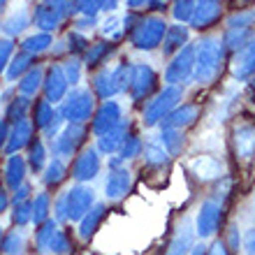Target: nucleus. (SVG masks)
<instances>
[{
	"mask_svg": "<svg viewBox=\"0 0 255 255\" xmlns=\"http://www.w3.org/2000/svg\"><path fill=\"white\" fill-rule=\"evenodd\" d=\"M255 21V9H244V12H237L228 19V28H249L253 26Z\"/></svg>",
	"mask_w": 255,
	"mask_h": 255,
	"instance_id": "44",
	"label": "nucleus"
},
{
	"mask_svg": "<svg viewBox=\"0 0 255 255\" xmlns=\"http://www.w3.org/2000/svg\"><path fill=\"white\" fill-rule=\"evenodd\" d=\"M65 179V162L61 158H54V160L47 165V172H44V183L47 186H56Z\"/></svg>",
	"mask_w": 255,
	"mask_h": 255,
	"instance_id": "39",
	"label": "nucleus"
},
{
	"mask_svg": "<svg viewBox=\"0 0 255 255\" xmlns=\"http://www.w3.org/2000/svg\"><path fill=\"white\" fill-rule=\"evenodd\" d=\"M67 40H70V51H81V49L86 47V37H84V35H79V33H70V37H67Z\"/></svg>",
	"mask_w": 255,
	"mask_h": 255,
	"instance_id": "52",
	"label": "nucleus"
},
{
	"mask_svg": "<svg viewBox=\"0 0 255 255\" xmlns=\"http://www.w3.org/2000/svg\"><path fill=\"white\" fill-rule=\"evenodd\" d=\"M26 26H28V12H26V9H19V12L14 14L12 19L2 26V30H5V35L12 40L14 35H19L21 30H26Z\"/></svg>",
	"mask_w": 255,
	"mask_h": 255,
	"instance_id": "38",
	"label": "nucleus"
},
{
	"mask_svg": "<svg viewBox=\"0 0 255 255\" xmlns=\"http://www.w3.org/2000/svg\"><path fill=\"white\" fill-rule=\"evenodd\" d=\"M123 123V114H121V105L116 100H107L98 112H95L93 119V132L98 137L112 132L114 128H119Z\"/></svg>",
	"mask_w": 255,
	"mask_h": 255,
	"instance_id": "11",
	"label": "nucleus"
},
{
	"mask_svg": "<svg viewBox=\"0 0 255 255\" xmlns=\"http://www.w3.org/2000/svg\"><path fill=\"white\" fill-rule=\"evenodd\" d=\"M30 109V100H28L26 95H21L16 100H12V105L7 107V121L12 123H19L26 119V112Z\"/></svg>",
	"mask_w": 255,
	"mask_h": 255,
	"instance_id": "36",
	"label": "nucleus"
},
{
	"mask_svg": "<svg viewBox=\"0 0 255 255\" xmlns=\"http://www.w3.org/2000/svg\"><path fill=\"white\" fill-rule=\"evenodd\" d=\"M49 44H51V35L49 33H37V35H30L23 40V51L26 54H42V51H47Z\"/></svg>",
	"mask_w": 255,
	"mask_h": 255,
	"instance_id": "32",
	"label": "nucleus"
},
{
	"mask_svg": "<svg viewBox=\"0 0 255 255\" xmlns=\"http://www.w3.org/2000/svg\"><path fill=\"white\" fill-rule=\"evenodd\" d=\"M7 137H9V128H7V121L2 119V121H0V148L7 144Z\"/></svg>",
	"mask_w": 255,
	"mask_h": 255,
	"instance_id": "55",
	"label": "nucleus"
},
{
	"mask_svg": "<svg viewBox=\"0 0 255 255\" xmlns=\"http://www.w3.org/2000/svg\"><path fill=\"white\" fill-rule=\"evenodd\" d=\"M141 148H144L141 139H137V137H128L126 144L121 146V160H130V158H134V155H139Z\"/></svg>",
	"mask_w": 255,
	"mask_h": 255,
	"instance_id": "47",
	"label": "nucleus"
},
{
	"mask_svg": "<svg viewBox=\"0 0 255 255\" xmlns=\"http://www.w3.org/2000/svg\"><path fill=\"white\" fill-rule=\"evenodd\" d=\"M102 218H105V204L98 202V204H93V209H91L79 223V237L81 239H91V237L95 235V230L100 228Z\"/></svg>",
	"mask_w": 255,
	"mask_h": 255,
	"instance_id": "25",
	"label": "nucleus"
},
{
	"mask_svg": "<svg viewBox=\"0 0 255 255\" xmlns=\"http://www.w3.org/2000/svg\"><path fill=\"white\" fill-rule=\"evenodd\" d=\"M42 84H44V70H42L40 65H35V67H30L23 77H21L19 93L26 95V98H30V95H35L37 91H40Z\"/></svg>",
	"mask_w": 255,
	"mask_h": 255,
	"instance_id": "26",
	"label": "nucleus"
},
{
	"mask_svg": "<svg viewBox=\"0 0 255 255\" xmlns=\"http://www.w3.org/2000/svg\"><path fill=\"white\" fill-rule=\"evenodd\" d=\"M77 9H79L86 19H93L95 14L100 12V2H77Z\"/></svg>",
	"mask_w": 255,
	"mask_h": 255,
	"instance_id": "50",
	"label": "nucleus"
},
{
	"mask_svg": "<svg viewBox=\"0 0 255 255\" xmlns=\"http://www.w3.org/2000/svg\"><path fill=\"white\" fill-rule=\"evenodd\" d=\"M28 193H30V186H28V183H23L21 188L14 190L12 202H14V204H19V202H26V200H28Z\"/></svg>",
	"mask_w": 255,
	"mask_h": 255,
	"instance_id": "53",
	"label": "nucleus"
},
{
	"mask_svg": "<svg viewBox=\"0 0 255 255\" xmlns=\"http://www.w3.org/2000/svg\"><path fill=\"white\" fill-rule=\"evenodd\" d=\"M63 72H65V79L70 86H77L79 84V77H81V63L77 58H70V61L63 65Z\"/></svg>",
	"mask_w": 255,
	"mask_h": 255,
	"instance_id": "48",
	"label": "nucleus"
},
{
	"mask_svg": "<svg viewBox=\"0 0 255 255\" xmlns=\"http://www.w3.org/2000/svg\"><path fill=\"white\" fill-rule=\"evenodd\" d=\"M165 33H167V23L160 16H146V19H139V23L132 28V37L130 40H132L134 49L151 51L158 44H162Z\"/></svg>",
	"mask_w": 255,
	"mask_h": 255,
	"instance_id": "3",
	"label": "nucleus"
},
{
	"mask_svg": "<svg viewBox=\"0 0 255 255\" xmlns=\"http://www.w3.org/2000/svg\"><path fill=\"white\" fill-rule=\"evenodd\" d=\"M179 100H181V88L179 86L162 88L160 93L146 105V109H144V126L153 128V126H158V123H162V119L176 109Z\"/></svg>",
	"mask_w": 255,
	"mask_h": 255,
	"instance_id": "4",
	"label": "nucleus"
},
{
	"mask_svg": "<svg viewBox=\"0 0 255 255\" xmlns=\"http://www.w3.org/2000/svg\"><path fill=\"white\" fill-rule=\"evenodd\" d=\"M54 116H56V112H54V107H51L47 100H37V102H35V126H37V128L47 130Z\"/></svg>",
	"mask_w": 255,
	"mask_h": 255,
	"instance_id": "35",
	"label": "nucleus"
},
{
	"mask_svg": "<svg viewBox=\"0 0 255 255\" xmlns=\"http://www.w3.org/2000/svg\"><path fill=\"white\" fill-rule=\"evenodd\" d=\"M121 23H123V21L116 19V16H112V19H107L105 23H102V35H105V37H109V44L123 37V33H126V26H121Z\"/></svg>",
	"mask_w": 255,
	"mask_h": 255,
	"instance_id": "41",
	"label": "nucleus"
},
{
	"mask_svg": "<svg viewBox=\"0 0 255 255\" xmlns=\"http://www.w3.org/2000/svg\"><path fill=\"white\" fill-rule=\"evenodd\" d=\"M49 204H51V200H49L47 193H40L33 200V223L35 225H42V223L49 221Z\"/></svg>",
	"mask_w": 255,
	"mask_h": 255,
	"instance_id": "34",
	"label": "nucleus"
},
{
	"mask_svg": "<svg viewBox=\"0 0 255 255\" xmlns=\"http://www.w3.org/2000/svg\"><path fill=\"white\" fill-rule=\"evenodd\" d=\"M98 172H100V155H98V151H95V148H86V151H81V153L77 155V160H74L72 176L79 183H84V181L95 179Z\"/></svg>",
	"mask_w": 255,
	"mask_h": 255,
	"instance_id": "14",
	"label": "nucleus"
},
{
	"mask_svg": "<svg viewBox=\"0 0 255 255\" xmlns=\"http://www.w3.org/2000/svg\"><path fill=\"white\" fill-rule=\"evenodd\" d=\"M44 95H47L49 105H56V102H63L67 95V79L65 72H63V65H51L47 70V77H44Z\"/></svg>",
	"mask_w": 255,
	"mask_h": 255,
	"instance_id": "12",
	"label": "nucleus"
},
{
	"mask_svg": "<svg viewBox=\"0 0 255 255\" xmlns=\"http://www.w3.org/2000/svg\"><path fill=\"white\" fill-rule=\"evenodd\" d=\"M67 251H70V239H67L65 232H56L54 237V242H51V249H49V253H54V255H65Z\"/></svg>",
	"mask_w": 255,
	"mask_h": 255,
	"instance_id": "49",
	"label": "nucleus"
},
{
	"mask_svg": "<svg viewBox=\"0 0 255 255\" xmlns=\"http://www.w3.org/2000/svg\"><path fill=\"white\" fill-rule=\"evenodd\" d=\"M14 223H16V225L33 223V200H26V202L14 204Z\"/></svg>",
	"mask_w": 255,
	"mask_h": 255,
	"instance_id": "42",
	"label": "nucleus"
},
{
	"mask_svg": "<svg viewBox=\"0 0 255 255\" xmlns=\"http://www.w3.org/2000/svg\"><path fill=\"white\" fill-rule=\"evenodd\" d=\"M56 232H58V225H56V221H51V218H49L47 223H42V225H40L37 237H35V244H37V251H40V253H49Z\"/></svg>",
	"mask_w": 255,
	"mask_h": 255,
	"instance_id": "28",
	"label": "nucleus"
},
{
	"mask_svg": "<svg viewBox=\"0 0 255 255\" xmlns=\"http://www.w3.org/2000/svg\"><path fill=\"white\" fill-rule=\"evenodd\" d=\"M232 74L235 79H249L255 74V33L251 35V40L244 44V49H239L232 61Z\"/></svg>",
	"mask_w": 255,
	"mask_h": 255,
	"instance_id": "13",
	"label": "nucleus"
},
{
	"mask_svg": "<svg viewBox=\"0 0 255 255\" xmlns=\"http://www.w3.org/2000/svg\"><path fill=\"white\" fill-rule=\"evenodd\" d=\"M223 14V5L221 2H214V0H204V2H195V14L190 19V26L202 30V28L214 26L216 21L221 19Z\"/></svg>",
	"mask_w": 255,
	"mask_h": 255,
	"instance_id": "17",
	"label": "nucleus"
},
{
	"mask_svg": "<svg viewBox=\"0 0 255 255\" xmlns=\"http://www.w3.org/2000/svg\"><path fill=\"white\" fill-rule=\"evenodd\" d=\"M172 14H174L176 21H190L195 14V2H190V0H179V2L172 5Z\"/></svg>",
	"mask_w": 255,
	"mask_h": 255,
	"instance_id": "45",
	"label": "nucleus"
},
{
	"mask_svg": "<svg viewBox=\"0 0 255 255\" xmlns=\"http://www.w3.org/2000/svg\"><path fill=\"white\" fill-rule=\"evenodd\" d=\"M30 137H33V123L28 121V119L14 123L12 130H9V137H7V144H5L7 155H16L23 146H28Z\"/></svg>",
	"mask_w": 255,
	"mask_h": 255,
	"instance_id": "18",
	"label": "nucleus"
},
{
	"mask_svg": "<svg viewBox=\"0 0 255 255\" xmlns=\"http://www.w3.org/2000/svg\"><path fill=\"white\" fill-rule=\"evenodd\" d=\"M207 255H230L228 253V244H225V242H216L214 246L207 251Z\"/></svg>",
	"mask_w": 255,
	"mask_h": 255,
	"instance_id": "54",
	"label": "nucleus"
},
{
	"mask_svg": "<svg viewBox=\"0 0 255 255\" xmlns=\"http://www.w3.org/2000/svg\"><path fill=\"white\" fill-rule=\"evenodd\" d=\"M200 116V107L197 105H183V107H176L172 114H167L162 119V132L165 130H179L183 132V128H190Z\"/></svg>",
	"mask_w": 255,
	"mask_h": 255,
	"instance_id": "15",
	"label": "nucleus"
},
{
	"mask_svg": "<svg viewBox=\"0 0 255 255\" xmlns=\"http://www.w3.org/2000/svg\"><path fill=\"white\" fill-rule=\"evenodd\" d=\"M30 67H33V56L26 54V51H21V54L14 56L12 63H9V67H7V79L14 81L16 77H23Z\"/></svg>",
	"mask_w": 255,
	"mask_h": 255,
	"instance_id": "29",
	"label": "nucleus"
},
{
	"mask_svg": "<svg viewBox=\"0 0 255 255\" xmlns=\"http://www.w3.org/2000/svg\"><path fill=\"white\" fill-rule=\"evenodd\" d=\"M221 216H223V209L216 200L202 202L200 211H197V218H195V232H197L202 239L216 235V230L221 225Z\"/></svg>",
	"mask_w": 255,
	"mask_h": 255,
	"instance_id": "10",
	"label": "nucleus"
},
{
	"mask_svg": "<svg viewBox=\"0 0 255 255\" xmlns=\"http://www.w3.org/2000/svg\"><path fill=\"white\" fill-rule=\"evenodd\" d=\"M190 255H207V246H202V244H197V246H193Z\"/></svg>",
	"mask_w": 255,
	"mask_h": 255,
	"instance_id": "58",
	"label": "nucleus"
},
{
	"mask_svg": "<svg viewBox=\"0 0 255 255\" xmlns=\"http://www.w3.org/2000/svg\"><path fill=\"white\" fill-rule=\"evenodd\" d=\"M128 88H130V67L121 63L112 70V93H123Z\"/></svg>",
	"mask_w": 255,
	"mask_h": 255,
	"instance_id": "31",
	"label": "nucleus"
},
{
	"mask_svg": "<svg viewBox=\"0 0 255 255\" xmlns=\"http://www.w3.org/2000/svg\"><path fill=\"white\" fill-rule=\"evenodd\" d=\"M7 204H9V197H7V193H5V188H0V214L7 209Z\"/></svg>",
	"mask_w": 255,
	"mask_h": 255,
	"instance_id": "56",
	"label": "nucleus"
},
{
	"mask_svg": "<svg viewBox=\"0 0 255 255\" xmlns=\"http://www.w3.org/2000/svg\"><path fill=\"white\" fill-rule=\"evenodd\" d=\"M84 137H86L84 126L67 123V126L61 130V134L51 139V148H54L56 155H61V158H70V155H72L74 151L84 144Z\"/></svg>",
	"mask_w": 255,
	"mask_h": 255,
	"instance_id": "9",
	"label": "nucleus"
},
{
	"mask_svg": "<svg viewBox=\"0 0 255 255\" xmlns=\"http://www.w3.org/2000/svg\"><path fill=\"white\" fill-rule=\"evenodd\" d=\"M116 7H119V2H114V0H112V2H100V9H102V12H114Z\"/></svg>",
	"mask_w": 255,
	"mask_h": 255,
	"instance_id": "57",
	"label": "nucleus"
},
{
	"mask_svg": "<svg viewBox=\"0 0 255 255\" xmlns=\"http://www.w3.org/2000/svg\"><path fill=\"white\" fill-rule=\"evenodd\" d=\"M23 232L21 230H14L2 239V253L5 255H21L23 253Z\"/></svg>",
	"mask_w": 255,
	"mask_h": 255,
	"instance_id": "37",
	"label": "nucleus"
},
{
	"mask_svg": "<svg viewBox=\"0 0 255 255\" xmlns=\"http://www.w3.org/2000/svg\"><path fill=\"white\" fill-rule=\"evenodd\" d=\"M190 251H193V228H190L188 221H183L172 237L165 255H190Z\"/></svg>",
	"mask_w": 255,
	"mask_h": 255,
	"instance_id": "22",
	"label": "nucleus"
},
{
	"mask_svg": "<svg viewBox=\"0 0 255 255\" xmlns=\"http://www.w3.org/2000/svg\"><path fill=\"white\" fill-rule=\"evenodd\" d=\"M63 202H65V216L67 221H79L93 209L95 204V193L88 186H72V188L63 193Z\"/></svg>",
	"mask_w": 255,
	"mask_h": 255,
	"instance_id": "6",
	"label": "nucleus"
},
{
	"mask_svg": "<svg viewBox=\"0 0 255 255\" xmlns=\"http://www.w3.org/2000/svg\"><path fill=\"white\" fill-rule=\"evenodd\" d=\"M188 42V28L186 26H167L165 40H162V56L165 58H174Z\"/></svg>",
	"mask_w": 255,
	"mask_h": 255,
	"instance_id": "21",
	"label": "nucleus"
},
{
	"mask_svg": "<svg viewBox=\"0 0 255 255\" xmlns=\"http://www.w3.org/2000/svg\"><path fill=\"white\" fill-rule=\"evenodd\" d=\"M195 72V47L186 44L179 54L172 58V63L165 70V81L169 86H179L183 81H188Z\"/></svg>",
	"mask_w": 255,
	"mask_h": 255,
	"instance_id": "7",
	"label": "nucleus"
},
{
	"mask_svg": "<svg viewBox=\"0 0 255 255\" xmlns=\"http://www.w3.org/2000/svg\"><path fill=\"white\" fill-rule=\"evenodd\" d=\"M144 158H146L148 165H165V162L169 160V153L165 151V146H162L160 141H148L146 148H144Z\"/></svg>",
	"mask_w": 255,
	"mask_h": 255,
	"instance_id": "33",
	"label": "nucleus"
},
{
	"mask_svg": "<svg viewBox=\"0 0 255 255\" xmlns=\"http://www.w3.org/2000/svg\"><path fill=\"white\" fill-rule=\"evenodd\" d=\"M235 151L242 160H251L255 155V126L244 123L235 128Z\"/></svg>",
	"mask_w": 255,
	"mask_h": 255,
	"instance_id": "19",
	"label": "nucleus"
},
{
	"mask_svg": "<svg viewBox=\"0 0 255 255\" xmlns=\"http://www.w3.org/2000/svg\"><path fill=\"white\" fill-rule=\"evenodd\" d=\"M130 186H132V176L128 169H112L105 181V195H107V200L119 202L130 193Z\"/></svg>",
	"mask_w": 255,
	"mask_h": 255,
	"instance_id": "16",
	"label": "nucleus"
},
{
	"mask_svg": "<svg viewBox=\"0 0 255 255\" xmlns=\"http://www.w3.org/2000/svg\"><path fill=\"white\" fill-rule=\"evenodd\" d=\"M95 100L91 88H74L70 95H65V100L61 102L58 114L63 116V121L74 123V126H84V123L93 116Z\"/></svg>",
	"mask_w": 255,
	"mask_h": 255,
	"instance_id": "2",
	"label": "nucleus"
},
{
	"mask_svg": "<svg viewBox=\"0 0 255 255\" xmlns=\"http://www.w3.org/2000/svg\"><path fill=\"white\" fill-rule=\"evenodd\" d=\"M23 179H26V160H23L19 153L9 155L7 167H5V183H7V188H9V190L21 188V186H23Z\"/></svg>",
	"mask_w": 255,
	"mask_h": 255,
	"instance_id": "24",
	"label": "nucleus"
},
{
	"mask_svg": "<svg viewBox=\"0 0 255 255\" xmlns=\"http://www.w3.org/2000/svg\"><path fill=\"white\" fill-rule=\"evenodd\" d=\"M28 162H30V167L35 172H42L44 169V162H47V148L42 144L40 139H35L30 144V153H28Z\"/></svg>",
	"mask_w": 255,
	"mask_h": 255,
	"instance_id": "40",
	"label": "nucleus"
},
{
	"mask_svg": "<svg viewBox=\"0 0 255 255\" xmlns=\"http://www.w3.org/2000/svg\"><path fill=\"white\" fill-rule=\"evenodd\" d=\"M5 7H7V2L5 0H0V12H5Z\"/></svg>",
	"mask_w": 255,
	"mask_h": 255,
	"instance_id": "59",
	"label": "nucleus"
},
{
	"mask_svg": "<svg viewBox=\"0 0 255 255\" xmlns=\"http://www.w3.org/2000/svg\"><path fill=\"white\" fill-rule=\"evenodd\" d=\"M126 139H128V123L123 121L121 126L114 128L112 132L98 137V148H100L102 153L112 155V153H116V151H121V146L126 144Z\"/></svg>",
	"mask_w": 255,
	"mask_h": 255,
	"instance_id": "23",
	"label": "nucleus"
},
{
	"mask_svg": "<svg viewBox=\"0 0 255 255\" xmlns=\"http://www.w3.org/2000/svg\"><path fill=\"white\" fill-rule=\"evenodd\" d=\"M253 91H255V81H253Z\"/></svg>",
	"mask_w": 255,
	"mask_h": 255,
	"instance_id": "60",
	"label": "nucleus"
},
{
	"mask_svg": "<svg viewBox=\"0 0 255 255\" xmlns=\"http://www.w3.org/2000/svg\"><path fill=\"white\" fill-rule=\"evenodd\" d=\"M190 169H193V174L200 181H211V179L223 176V162L216 155H200V158H195L190 162Z\"/></svg>",
	"mask_w": 255,
	"mask_h": 255,
	"instance_id": "20",
	"label": "nucleus"
},
{
	"mask_svg": "<svg viewBox=\"0 0 255 255\" xmlns=\"http://www.w3.org/2000/svg\"><path fill=\"white\" fill-rule=\"evenodd\" d=\"M244 251H246V255H255V228L246 230V235H244Z\"/></svg>",
	"mask_w": 255,
	"mask_h": 255,
	"instance_id": "51",
	"label": "nucleus"
},
{
	"mask_svg": "<svg viewBox=\"0 0 255 255\" xmlns=\"http://www.w3.org/2000/svg\"><path fill=\"white\" fill-rule=\"evenodd\" d=\"M72 12H79L77 2H40V5H35L33 19L42 33H49Z\"/></svg>",
	"mask_w": 255,
	"mask_h": 255,
	"instance_id": "5",
	"label": "nucleus"
},
{
	"mask_svg": "<svg viewBox=\"0 0 255 255\" xmlns=\"http://www.w3.org/2000/svg\"><path fill=\"white\" fill-rule=\"evenodd\" d=\"M251 35H253L251 28H228L225 37H223V47L230 49V51H239L251 40Z\"/></svg>",
	"mask_w": 255,
	"mask_h": 255,
	"instance_id": "27",
	"label": "nucleus"
},
{
	"mask_svg": "<svg viewBox=\"0 0 255 255\" xmlns=\"http://www.w3.org/2000/svg\"><path fill=\"white\" fill-rule=\"evenodd\" d=\"M109 49H112V44H107V42H98V44H91V49H88V54H86L88 67L98 65V63H100L102 58L109 54Z\"/></svg>",
	"mask_w": 255,
	"mask_h": 255,
	"instance_id": "43",
	"label": "nucleus"
},
{
	"mask_svg": "<svg viewBox=\"0 0 255 255\" xmlns=\"http://www.w3.org/2000/svg\"><path fill=\"white\" fill-rule=\"evenodd\" d=\"M155 81H158V77H155L151 65L139 63V65L130 67V93H132L134 100H144V98L153 93Z\"/></svg>",
	"mask_w": 255,
	"mask_h": 255,
	"instance_id": "8",
	"label": "nucleus"
},
{
	"mask_svg": "<svg viewBox=\"0 0 255 255\" xmlns=\"http://www.w3.org/2000/svg\"><path fill=\"white\" fill-rule=\"evenodd\" d=\"M160 144L165 146V151H167L169 155H176V153H181L183 144H186V137H183V132H179V130H165V132L160 134Z\"/></svg>",
	"mask_w": 255,
	"mask_h": 255,
	"instance_id": "30",
	"label": "nucleus"
},
{
	"mask_svg": "<svg viewBox=\"0 0 255 255\" xmlns=\"http://www.w3.org/2000/svg\"><path fill=\"white\" fill-rule=\"evenodd\" d=\"M12 54H14V40L2 37V40H0V74L9 67V63H12Z\"/></svg>",
	"mask_w": 255,
	"mask_h": 255,
	"instance_id": "46",
	"label": "nucleus"
},
{
	"mask_svg": "<svg viewBox=\"0 0 255 255\" xmlns=\"http://www.w3.org/2000/svg\"><path fill=\"white\" fill-rule=\"evenodd\" d=\"M225 61V47L218 37H204L195 47V81L200 84H211L223 70Z\"/></svg>",
	"mask_w": 255,
	"mask_h": 255,
	"instance_id": "1",
	"label": "nucleus"
}]
</instances>
